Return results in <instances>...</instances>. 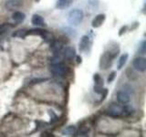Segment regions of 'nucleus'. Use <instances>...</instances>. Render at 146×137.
<instances>
[{
	"instance_id": "obj_19",
	"label": "nucleus",
	"mask_w": 146,
	"mask_h": 137,
	"mask_svg": "<svg viewBox=\"0 0 146 137\" xmlns=\"http://www.w3.org/2000/svg\"><path fill=\"white\" fill-rule=\"evenodd\" d=\"M146 51V41L143 40L141 41V43L139 46V52H141V54H144Z\"/></svg>"
},
{
	"instance_id": "obj_24",
	"label": "nucleus",
	"mask_w": 146,
	"mask_h": 137,
	"mask_svg": "<svg viewBox=\"0 0 146 137\" xmlns=\"http://www.w3.org/2000/svg\"><path fill=\"white\" fill-rule=\"evenodd\" d=\"M48 79H42V78H38V79H35L32 80V83H38V82L40 81H45V80H47Z\"/></svg>"
},
{
	"instance_id": "obj_6",
	"label": "nucleus",
	"mask_w": 146,
	"mask_h": 137,
	"mask_svg": "<svg viewBox=\"0 0 146 137\" xmlns=\"http://www.w3.org/2000/svg\"><path fill=\"white\" fill-rule=\"evenodd\" d=\"M117 100L120 103L126 104L131 100V95L129 93H127L124 90H120L117 93Z\"/></svg>"
},
{
	"instance_id": "obj_21",
	"label": "nucleus",
	"mask_w": 146,
	"mask_h": 137,
	"mask_svg": "<svg viewBox=\"0 0 146 137\" xmlns=\"http://www.w3.org/2000/svg\"><path fill=\"white\" fill-rule=\"evenodd\" d=\"M26 35H27V30H25V29L18 30L17 33H14L13 34L14 37H20V38H24Z\"/></svg>"
},
{
	"instance_id": "obj_25",
	"label": "nucleus",
	"mask_w": 146,
	"mask_h": 137,
	"mask_svg": "<svg viewBox=\"0 0 146 137\" xmlns=\"http://www.w3.org/2000/svg\"><path fill=\"white\" fill-rule=\"evenodd\" d=\"M126 30H127V26H124V27H122L121 29H120V32H119V35L120 36H121L123 33H125L126 32Z\"/></svg>"
},
{
	"instance_id": "obj_14",
	"label": "nucleus",
	"mask_w": 146,
	"mask_h": 137,
	"mask_svg": "<svg viewBox=\"0 0 146 137\" xmlns=\"http://www.w3.org/2000/svg\"><path fill=\"white\" fill-rule=\"evenodd\" d=\"M63 48V44L58 40H55L53 41V43L51 44V47H50V49L52 50L54 53H58Z\"/></svg>"
},
{
	"instance_id": "obj_17",
	"label": "nucleus",
	"mask_w": 146,
	"mask_h": 137,
	"mask_svg": "<svg viewBox=\"0 0 146 137\" xmlns=\"http://www.w3.org/2000/svg\"><path fill=\"white\" fill-rule=\"evenodd\" d=\"M93 80L95 82V85H99V86H103V79L100 77V74L96 73L93 75Z\"/></svg>"
},
{
	"instance_id": "obj_8",
	"label": "nucleus",
	"mask_w": 146,
	"mask_h": 137,
	"mask_svg": "<svg viewBox=\"0 0 146 137\" xmlns=\"http://www.w3.org/2000/svg\"><path fill=\"white\" fill-rule=\"evenodd\" d=\"M22 6V2L20 0H8L5 4V7L8 10H14V9H17Z\"/></svg>"
},
{
	"instance_id": "obj_5",
	"label": "nucleus",
	"mask_w": 146,
	"mask_h": 137,
	"mask_svg": "<svg viewBox=\"0 0 146 137\" xmlns=\"http://www.w3.org/2000/svg\"><path fill=\"white\" fill-rule=\"evenodd\" d=\"M132 66L136 70L143 72L146 70V59L144 58H136L132 62Z\"/></svg>"
},
{
	"instance_id": "obj_10",
	"label": "nucleus",
	"mask_w": 146,
	"mask_h": 137,
	"mask_svg": "<svg viewBox=\"0 0 146 137\" xmlns=\"http://www.w3.org/2000/svg\"><path fill=\"white\" fill-rule=\"evenodd\" d=\"M73 3V0H58L56 7L58 9H65L70 7Z\"/></svg>"
},
{
	"instance_id": "obj_7",
	"label": "nucleus",
	"mask_w": 146,
	"mask_h": 137,
	"mask_svg": "<svg viewBox=\"0 0 146 137\" xmlns=\"http://www.w3.org/2000/svg\"><path fill=\"white\" fill-rule=\"evenodd\" d=\"M105 19H106V16L104 14H99L93 18L92 22H91V26H92V27H95V29L100 27L104 23Z\"/></svg>"
},
{
	"instance_id": "obj_22",
	"label": "nucleus",
	"mask_w": 146,
	"mask_h": 137,
	"mask_svg": "<svg viewBox=\"0 0 146 137\" xmlns=\"http://www.w3.org/2000/svg\"><path fill=\"white\" fill-rule=\"evenodd\" d=\"M94 91L96 93L98 94H102V91H103V89H102V86H99V85H95L94 86Z\"/></svg>"
},
{
	"instance_id": "obj_16",
	"label": "nucleus",
	"mask_w": 146,
	"mask_h": 137,
	"mask_svg": "<svg viewBox=\"0 0 146 137\" xmlns=\"http://www.w3.org/2000/svg\"><path fill=\"white\" fill-rule=\"evenodd\" d=\"M128 57H129V55H128L127 53L121 55V58L119 59V61H118V70H121V68L124 66V64L126 63L127 59H128Z\"/></svg>"
},
{
	"instance_id": "obj_13",
	"label": "nucleus",
	"mask_w": 146,
	"mask_h": 137,
	"mask_svg": "<svg viewBox=\"0 0 146 137\" xmlns=\"http://www.w3.org/2000/svg\"><path fill=\"white\" fill-rule=\"evenodd\" d=\"M12 18H13L15 22H17V23H21V22H23V21L25 20L26 16H25L24 13L19 12V11H17V12H15V13L13 14Z\"/></svg>"
},
{
	"instance_id": "obj_4",
	"label": "nucleus",
	"mask_w": 146,
	"mask_h": 137,
	"mask_svg": "<svg viewBox=\"0 0 146 137\" xmlns=\"http://www.w3.org/2000/svg\"><path fill=\"white\" fill-rule=\"evenodd\" d=\"M114 59L111 54L106 52L104 53L102 57H100V68H103V70H106V68H108L111 65V59Z\"/></svg>"
},
{
	"instance_id": "obj_23",
	"label": "nucleus",
	"mask_w": 146,
	"mask_h": 137,
	"mask_svg": "<svg viewBox=\"0 0 146 137\" xmlns=\"http://www.w3.org/2000/svg\"><path fill=\"white\" fill-rule=\"evenodd\" d=\"M115 76H116V72L115 71H112L111 74H110L109 78H108V83H111V82H112L113 80L115 79Z\"/></svg>"
},
{
	"instance_id": "obj_9",
	"label": "nucleus",
	"mask_w": 146,
	"mask_h": 137,
	"mask_svg": "<svg viewBox=\"0 0 146 137\" xmlns=\"http://www.w3.org/2000/svg\"><path fill=\"white\" fill-rule=\"evenodd\" d=\"M90 42V38L88 36H83L80 39V44H79V49L80 52H83L86 50V49L88 48V45Z\"/></svg>"
},
{
	"instance_id": "obj_11",
	"label": "nucleus",
	"mask_w": 146,
	"mask_h": 137,
	"mask_svg": "<svg viewBox=\"0 0 146 137\" xmlns=\"http://www.w3.org/2000/svg\"><path fill=\"white\" fill-rule=\"evenodd\" d=\"M31 22H32V24L35 25V26H39V27L45 26V22H44L43 17L39 15H36V14L32 17Z\"/></svg>"
},
{
	"instance_id": "obj_20",
	"label": "nucleus",
	"mask_w": 146,
	"mask_h": 137,
	"mask_svg": "<svg viewBox=\"0 0 146 137\" xmlns=\"http://www.w3.org/2000/svg\"><path fill=\"white\" fill-rule=\"evenodd\" d=\"M10 27H11V26L9 25V24H3V25H1V26H0V35L5 33V32H6L8 29H10Z\"/></svg>"
},
{
	"instance_id": "obj_1",
	"label": "nucleus",
	"mask_w": 146,
	"mask_h": 137,
	"mask_svg": "<svg viewBox=\"0 0 146 137\" xmlns=\"http://www.w3.org/2000/svg\"><path fill=\"white\" fill-rule=\"evenodd\" d=\"M83 17H84L83 11L80 10V9L76 8V9H73V10H71L70 13H68V21L71 26L77 27L82 22Z\"/></svg>"
},
{
	"instance_id": "obj_12",
	"label": "nucleus",
	"mask_w": 146,
	"mask_h": 137,
	"mask_svg": "<svg viewBox=\"0 0 146 137\" xmlns=\"http://www.w3.org/2000/svg\"><path fill=\"white\" fill-rule=\"evenodd\" d=\"M64 56L67 59H72L74 57H76V50L72 47H68L64 50Z\"/></svg>"
},
{
	"instance_id": "obj_18",
	"label": "nucleus",
	"mask_w": 146,
	"mask_h": 137,
	"mask_svg": "<svg viewBox=\"0 0 146 137\" xmlns=\"http://www.w3.org/2000/svg\"><path fill=\"white\" fill-rule=\"evenodd\" d=\"M122 90H124V91H126L127 93H129L130 95L131 94H132L133 93V88L131 86V85H128V84H125L124 86L122 87V89H121Z\"/></svg>"
},
{
	"instance_id": "obj_2",
	"label": "nucleus",
	"mask_w": 146,
	"mask_h": 137,
	"mask_svg": "<svg viewBox=\"0 0 146 137\" xmlns=\"http://www.w3.org/2000/svg\"><path fill=\"white\" fill-rule=\"evenodd\" d=\"M50 71H51L52 74L55 76H58V77H64L67 73V67L64 65L63 63L60 62H56L53 63L51 66H50Z\"/></svg>"
},
{
	"instance_id": "obj_3",
	"label": "nucleus",
	"mask_w": 146,
	"mask_h": 137,
	"mask_svg": "<svg viewBox=\"0 0 146 137\" xmlns=\"http://www.w3.org/2000/svg\"><path fill=\"white\" fill-rule=\"evenodd\" d=\"M106 114L108 116L111 117H119L122 115V107L121 105L112 103L111 105H110L109 108L106 111Z\"/></svg>"
},
{
	"instance_id": "obj_15",
	"label": "nucleus",
	"mask_w": 146,
	"mask_h": 137,
	"mask_svg": "<svg viewBox=\"0 0 146 137\" xmlns=\"http://www.w3.org/2000/svg\"><path fill=\"white\" fill-rule=\"evenodd\" d=\"M76 132H77V129H76V127L75 126H73V125H70V126H68L66 129H64V131L62 132V134L64 135H74L76 134Z\"/></svg>"
},
{
	"instance_id": "obj_26",
	"label": "nucleus",
	"mask_w": 146,
	"mask_h": 137,
	"mask_svg": "<svg viewBox=\"0 0 146 137\" xmlns=\"http://www.w3.org/2000/svg\"><path fill=\"white\" fill-rule=\"evenodd\" d=\"M77 62L78 63H81V58L80 56H77Z\"/></svg>"
}]
</instances>
